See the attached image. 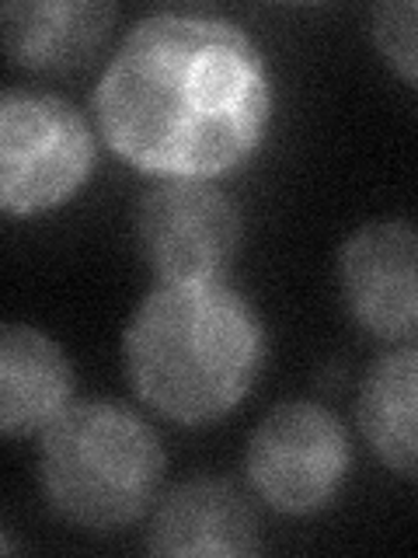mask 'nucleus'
Here are the masks:
<instances>
[{"label": "nucleus", "mask_w": 418, "mask_h": 558, "mask_svg": "<svg viewBox=\"0 0 418 558\" xmlns=\"http://www.w3.org/2000/svg\"><path fill=\"white\" fill-rule=\"evenodd\" d=\"M133 238L157 283L223 279L241 252L244 220L213 182H157L133 209Z\"/></svg>", "instance_id": "6"}, {"label": "nucleus", "mask_w": 418, "mask_h": 558, "mask_svg": "<svg viewBox=\"0 0 418 558\" xmlns=\"http://www.w3.org/2000/svg\"><path fill=\"white\" fill-rule=\"evenodd\" d=\"M356 418L373 458L418 482V342L391 349L366 371Z\"/></svg>", "instance_id": "11"}, {"label": "nucleus", "mask_w": 418, "mask_h": 558, "mask_svg": "<svg viewBox=\"0 0 418 558\" xmlns=\"http://www.w3.org/2000/svg\"><path fill=\"white\" fill-rule=\"evenodd\" d=\"M39 436L42 496L74 527L122 531L157 502L164 447L139 412L87 398L63 409Z\"/></svg>", "instance_id": "3"}, {"label": "nucleus", "mask_w": 418, "mask_h": 558, "mask_svg": "<svg viewBox=\"0 0 418 558\" xmlns=\"http://www.w3.org/2000/svg\"><path fill=\"white\" fill-rule=\"evenodd\" d=\"M370 35L394 74L418 87V0H388L370 14Z\"/></svg>", "instance_id": "12"}, {"label": "nucleus", "mask_w": 418, "mask_h": 558, "mask_svg": "<svg viewBox=\"0 0 418 558\" xmlns=\"http://www.w3.org/2000/svg\"><path fill=\"white\" fill-rule=\"evenodd\" d=\"M339 296L362 331L405 342L418 336V227L370 220L339 248Z\"/></svg>", "instance_id": "7"}, {"label": "nucleus", "mask_w": 418, "mask_h": 558, "mask_svg": "<svg viewBox=\"0 0 418 558\" xmlns=\"http://www.w3.org/2000/svg\"><path fill=\"white\" fill-rule=\"evenodd\" d=\"M98 161L84 112L60 95L11 87L0 98V206L42 217L87 185Z\"/></svg>", "instance_id": "4"}, {"label": "nucleus", "mask_w": 418, "mask_h": 558, "mask_svg": "<svg viewBox=\"0 0 418 558\" xmlns=\"http://www.w3.org/2000/svg\"><path fill=\"white\" fill-rule=\"evenodd\" d=\"M272 74L248 32L161 11L119 39L95 84V122L122 161L157 182H217L272 126Z\"/></svg>", "instance_id": "1"}, {"label": "nucleus", "mask_w": 418, "mask_h": 558, "mask_svg": "<svg viewBox=\"0 0 418 558\" xmlns=\"http://www.w3.org/2000/svg\"><path fill=\"white\" fill-rule=\"evenodd\" d=\"M0 17L14 66L28 74H70L104 46L115 8L101 0H11Z\"/></svg>", "instance_id": "10"}, {"label": "nucleus", "mask_w": 418, "mask_h": 558, "mask_svg": "<svg viewBox=\"0 0 418 558\" xmlns=\"http://www.w3.org/2000/svg\"><path fill=\"white\" fill-rule=\"evenodd\" d=\"M147 551L164 558H244L261 551L258 517L223 478H188L157 499Z\"/></svg>", "instance_id": "8"}, {"label": "nucleus", "mask_w": 418, "mask_h": 558, "mask_svg": "<svg viewBox=\"0 0 418 558\" xmlns=\"http://www.w3.org/2000/svg\"><path fill=\"white\" fill-rule=\"evenodd\" d=\"M269 356L258 307L223 279L153 283L122 331V366L150 412L185 429L231 415Z\"/></svg>", "instance_id": "2"}, {"label": "nucleus", "mask_w": 418, "mask_h": 558, "mask_svg": "<svg viewBox=\"0 0 418 558\" xmlns=\"http://www.w3.org/2000/svg\"><path fill=\"white\" fill-rule=\"evenodd\" d=\"M74 405V366L49 331L8 322L0 328V429L11 440L42 433Z\"/></svg>", "instance_id": "9"}, {"label": "nucleus", "mask_w": 418, "mask_h": 558, "mask_svg": "<svg viewBox=\"0 0 418 558\" xmlns=\"http://www.w3.org/2000/svg\"><path fill=\"white\" fill-rule=\"evenodd\" d=\"M353 471V444L342 418L321 401L290 398L255 426L244 475L255 496L283 517H314L339 499Z\"/></svg>", "instance_id": "5"}]
</instances>
